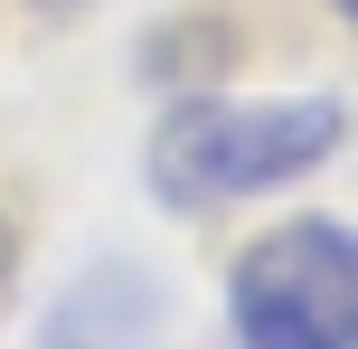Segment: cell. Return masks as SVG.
I'll list each match as a JSON object with an SVG mask.
<instances>
[{
	"label": "cell",
	"instance_id": "obj_2",
	"mask_svg": "<svg viewBox=\"0 0 358 349\" xmlns=\"http://www.w3.org/2000/svg\"><path fill=\"white\" fill-rule=\"evenodd\" d=\"M227 321L236 349H358V227H264L227 274Z\"/></svg>",
	"mask_w": 358,
	"mask_h": 349
},
{
	"label": "cell",
	"instance_id": "obj_5",
	"mask_svg": "<svg viewBox=\"0 0 358 349\" xmlns=\"http://www.w3.org/2000/svg\"><path fill=\"white\" fill-rule=\"evenodd\" d=\"M10 283H19V227L0 218V312H10Z\"/></svg>",
	"mask_w": 358,
	"mask_h": 349
},
{
	"label": "cell",
	"instance_id": "obj_6",
	"mask_svg": "<svg viewBox=\"0 0 358 349\" xmlns=\"http://www.w3.org/2000/svg\"><path fill=\"white\" fill-rule=\"evenodd\" d=\"M340 19H349V29H358V0H340Z\"/></svg>",
	"mask_w": 358,
	"mask_h": 349
},
{
	"label": "cell",
	"instance_id": "obj_1",
	"mask_svg": "<svg viewBox=\"0 0 358 349\" xmlns=\"http://www.w3.org/2000/svg\"><path fill=\"white\" fill-rule=\"evenodd\" d=\"M340 94H179L151 123L142 180L161 208H236L311 180L340 151Z\"/></svg>",
	"mask_w": 358,
	"mask_h": 349
},
{
	"label": "cell",
	"instance_id": "obj_4",
	"mask_svg": "<svg viewBox=\"0 0 358 349\" xmlns=\"http://www.w3.org/2000/svg\"><path fill=\"white\" fill-rule=\"evenodd\" d=\"M227 57H236V29H217V19H179V29H161L142 48V66L161 76H227Z\"/></svg>",
	"mask_w": 358,
	"mask_h": 349
},
{
	"label": "cell",
	"instance_id": "obj_7",
	"mask_svg": "<svg viewBox=\"0 0 358 349\" xmlns=\"http://www.w3.org/2000/svg\"><path fill=\"white\" fill-rule=\"evenodd\" d=\"M38 10H76V0H38Z\"/></svg>",
	"mask_w": 358,
	"mask_h": 349
},
{
	"label": "cell",
	"instance_id": "obj_3",
	"mask_svg": "<svg viewBox=\"0 0 358 349\" xmlns=\"http://www.w3.org/2000/svg\"><path fill=\"white\" fill-rule=\"evenodd\" d=\"M161 340H170V283L132 255L76 274L66 302L48 312V349H161Z\"/></svg>",
	"mask_w": 358,
	"mask_h": 349
}]
</instances>
